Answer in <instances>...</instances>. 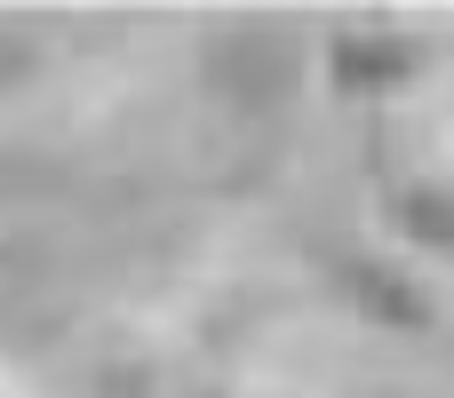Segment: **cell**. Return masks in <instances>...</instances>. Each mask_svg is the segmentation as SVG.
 Segmentation results:
<instances>
[{
    "label": "cell",
    "mask_w": 454,
    "mask_h": 398,
    "mask_svg": "<svg viewBox=\"0 0 454 398\" xmlns=\"http://www.w3.org/2000/svg\"><path fill=\"white\" fill-rule=\"evenodd\" d=\"M295 32L279 24H223L207 40V88L231 104V112H271L295 96Z\"/></svg>",
    "instance_id": "cell-1"
},
{
    "label": "cell",
    "mask_w": 454,
    "mask_h": 398,
    "mask_svg": "<svg viewBox=\"0 0 454 398\" xmlns=\"http://www.w3.org/2000/svg\"><path fill=\"white\" fill-rule=\"evenodd\" d=\"M415 64H423V56H415V40H399V32H343V40H335V80H343V88H399Z\"/></svg>",
    "instance_id": "cell-2"
},
{
    "label": "cell",
    "mask_w": 454,
    "mask_h": 398,
    "mask_svg": "<svg viewBox=\"0 0 454 398\" xmlns=\"http://www.w3.org/2000/svg\"><path fill=\"white\" fill-rule=\"evenodd\" d=\"M343 295H351L367 319H383V327H423V319H431V295H423L415 279L383 271V263H343Z\"/></svg>",
    "instance_id": "cell-3"
},
{
    "label": "cell",
    "mask_w": 454,
    "mask_h": 398,
    "mask_svg": "<svg viewBox=\"0 0 454 398\" xmlns=\"http://www.w3.org/2000/svg\"><path fill=\"white\" fill-rule=\"evenodd\" d=\"M399 231L415 247H454V191H399Z\"/></svg>",
    "instance_id": "cell-4"
},
{
    "label": "cell",
    "mask_w": 454,
    "mask_h": 398,
    "mask_svg": "<svg viewBox=\"0 0 454 398\" xmlns=\"http://www.w3.org/2000/svg\"><path fill=\"white\" fill-rule=\"evenodd\" d=\"M64 191V168L40 160V152H0V199L24 207V199H56Z\"/></svg>",
    "instance_id": "cell-5"
},
{
    "label": "cell",
    "mask_w": 454,
    "mask_h": 398,
    "mask_svg": "<svg viewBox=\"0 0 454 398\" xmlns=\"http://www.w3.org/2000/svg\"><path fill=\"white\" fill-rule=\"evenodd\" d=\"M72 398H160V391H152V375H144L136 359H112V367L80 375V391H72Z\"/></svg>",
    "instance_id": "cell-6"
},
{
    "label": "cell",
    "mask_w": 454,
    "mask_h": 398,
    "mask_svg": "<svg viewBox=\"0 0 454 398\" xmlns=\"http://www.w3.org/2000/svg\"><path fill=\"white\" fill-rule=\"evenodd\" d=\"M32 72H40V40H32V32H16V24H0V96H8V88H24Z\"/></svg>",
    "instance_id": "cell-7"
},
{
    "label": "cell",
    "mask_w": 454,
    "mask_h": 398,
    "mask_svg": "<svg viewBox=\"0 0 454 398\" xmlns=\"http://www.w3.org/2000/svg\"><path fill=\"white\" fill-rule=\"evenodd\" d=\"M192 398H215V391H192Z\"/></svg>",
    "instance_id": "cell-8"
}]
</instances>
